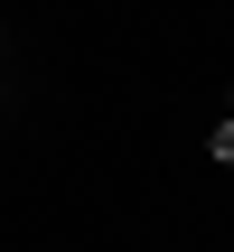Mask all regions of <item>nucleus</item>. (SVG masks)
<instances>
[{
    "label": "nucleus",
    "mask_w": 234,
    "mask_h": 252,
    "mask_svg": "<svg viewBox=\"0 0 234 252\" xmlns=\"http://www.w3.org/2000/svg\"><path fill=\"white\" fill-rule=\"evenodd\" d=\"M206 159H225V168H234V112L216 122V140H206Z\"/></svg>",
    "instance_id": "f257e3e1"
}]
</instances>
